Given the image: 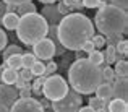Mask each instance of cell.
<instances>
[{
	"label": "cell",
	"mask_w": 128,
	"mask_h": 112,
	"mask_svg": "<svg viewBox=\"0 0 128 112\" xmlns=\"http://www.w3.org/2000/svg\"><path fill=\"white\" fill-rule=\"evenodd\" d=\"M94 36V25L81 13H68L57 25L58 42L68 50H80L81 46Z\"/></svg>",
	"instance_id": "cell-1"
},
{
	"label": "cell",
	"mask_w": 128,
	"mask_h": 112,
	"mask_svg": "<svg viewBox=\"0 0 128 112\" xmlns=\"http://www.w3.org/2000/svg\"><path fill=\"white\" fill-rule=\"evenodd\" d=\"M102 81V67L88 59H76L68 68V83L80 94H92Z\"/></svg>",
	"instance_id": "cell-2"
},
{
	"label": "cell",
	"mask_w": 128,
	"mask_h": 112,
	"mask_svg": "<svg viewBox=\"0 0 128 112\" xmlns=\"http://www.w3.org/2000/svg\"><path fill=\"white\" fill-rule=\"evenodd\" d=\"M128 15L126 10L115 5H102L94 16V28L102 36H122L126 33Z\"/></svg>",
	"instance_id": "cell-3"
},
{
	"label": "cell",
	"mask_w": 128,
	"mask_h": 112,
	"mask_svg": "<svg viewBox=\"0 0 128 112\" xmlns=\"http://www.w3.org/2000/svg\"><path fill=\"white\" fill-rule=\"evenodd\" d=\"M49 25L39 13H28L20 16L18 26H16V36L26 46H34L38 41L47 36Z\"/></svg>",
	"instance_id": "cell-4"
},
{
	"label": "cell",
	"mask_w": 128,
	"mask_h": 112,
	"mask_svg": "<svg viewBox=\"0 0 128 112\" xmlns=\"http://www.w3.org/2000/svg\"><path fill=\"white\" fill-rule=\"evenodd\" d=\"M66 91H68V83L65 81V78L52 73L49 75V78L44 80L41 93H44L46 99L49 101H58L66 94Z\"/></svg>",
	"instance_id": "cell-5"
},
{
	"label": "cell",
	"mask_w": 128,
	"mask_h": 112,
	"mask_svg": "<svg viewBox=\"0 0 128 112\" xmlns=\"http://www.w3.org/2000/svg\"><path fill=\"white\" fill-rule=\"evenodd\" d=\"M81 104H83V94L68 88L65 96L58 101H52L50 107H52L54 112H78Z\"/></svg>",
	"instance_id": "cell-6"
},
{
	"label": "cell",
	"mask_w": 128,
	"mask_h": 112,
	"mask_svg": "<svg viewBox=\"0 0 128 112\" xmlns=\"http://www.w3.org/2000/svg\"><path fill=\"white\" fill-rule=\"evenodd\" d=\"M10 112H46V109L34 97H20L12 104Z\"/></svg>",
	"instance_id": "cell-7"
},
{
	"label": "cell",
	"mask_w": 128,
	"mask_h": 112,
	"mask_svg": "<svg viewBox=\"0 0 128 112\" xmlns=\"http://www.w3.org/2000/svg\"><path fill=\"white\" fill-rule=\"evenodd\" d=\"M32 54L36 55V59L38 60H50L54 55H55V46H54V42L49 39V37H42L41 41H38V42L32 46Z\"/></svg>",
	"instance_id": "cell-8"
},
{
	"label": "cell",
	"mask_w": 128,
	"mask_h": 112,
	"mask_svg": "<svg viewBox=\"0 0 128 112\" xmlns=\"http://www.w3.org/2000/svg\"><path fill=\"white\" fill-rule=\"evenodd\" d=\"M18 99V91L16 88H13L12 84H5L2 83L0 84V104L5 107H12V104Z\"/></svg>",
	"instance_id": "cell-9"
},
{
	"label": "cell",
	"mask_w": 128,
	"mask_h": 112,
	"mask_svg": "<svg viewBox=\"0 0 128 112\" xmlns=\"http://www.w3.org/2000/svg\"><path fill=\"white\" fill-rule=\"evenodd\" d=\"M42 16L44 20L47 21V25H58L60 20L63 18L62 15H60L58 8H57L54 3H49V5H46L42 8Z\"/></svg>",
	"instance_id": "cell-10"
},
{
	"label": "cell",
	"mask_w": 128,
	"mask_h": 112,
	"mask_svg": "<svg viewBox=\"0 0 128 112\" xmlns=\"http://www.w3.org/2000/svg\"><path fill=\"white\" fill-rule=\"evenodd\" d=\"M112 97L126 101L128 97V81L126 78H117L112 84Z\"/></svg>",
	"instance_id": "cell-11"
},
{
	"label": "cell",
	"mask_w": 128,
	"mask_h": 112,
	"mask_svg": "<svg viewBox=\"0 0 128 112\" xmlns=\"http://www.w3.org/2000/svg\"><path fill=\"white\" fill-rule=\"evenodd\" d=\"M18 78V70L8 68V67H0V80L5 84H15Z\"/></svg>",
	"instance_id": "cell-12"
},
{
	"label": "cell",
	"mask_w": 128,
	"mask_h": 112,
	"mask_svg": "<svg viewBox=\"0 0 128 112\" xmlns=\"http://www.w3.org/2000/svg\"><path fill=\"white\" fill-rule=\"evenodd\" d=\"M96 96L97 97H100V99H104V101H107L109 102L110 99H112V83H100L99 86L96 88Z\"/></svg>",
	"instance_id": "cell-13"
},
{
	"label": "cell",
	"mask_w": 128,
	"mask_h": 112,
	"mask_svg": "<svg viewBox=\"0 0 128 112\" xmlns=\"http://www.w3.org/2000/svg\"><path fill=\"white\" fill-rule=\"evenodd\" d=\"M18 21H20V16L16 15V13H5V15H2V18H0V23H2L6 29H10V31H12V29H16Z\"/></svg>",
	"instance_id": "cell-14"
},
{
	"label": "cell",
	"mask_w": 128,
	"mask_h": 112,
	"mask_svg": "<svg viewBox=\"0 0 128 112\" xmlns=\"http://www.w3.org/2000/svg\"><path fill=\"white\" fill-rule=\"evenodd\" d=\"M109 112H128V102L123 99H117V97H112L109 101V107H107Z\"/></svg>",
	"instance_id": "cell-15"
},
{
	"label": "cell",
	"mask_w": 128,
	"mask_h": 112,
	"mask_svg": "<svg viewBox=\"0 0 128 112\" xmlns=\"http://www.w3.org/2000/svg\"><path fill=\"white\" fill-rule=\"evenodd\" d=\"M15 13H16L18 16L28 15V13H36V5H34L32 2H24V3H20V5H16Z\"/></svg>",
	"instance_id": "cell-16"
},
{
	"label": "cell",
	"mask_w": 128,
	"mask_h": 112,
	"mask_svg": "<svg viewBox=\"0 0 128 112\" xmlns=\"http://www.w3.org/2000/svg\"><path fill=\"white\" fill-rule=\"evenodd\" d=\"M114 73H115V76H120V78H126L128 76V62L125 59L117 60L115 68H114Z\"/></svg>",
	"instance_id": "cell-17"
},
{
	"label": "cell",
	"mask_w": 128,
	"mask_h": 112,
	"mask_svg": "<svg viewBox=\"0 0 128 112\" xmlns=\"http://www.w3.org/2000/svg\"><path fill=\"white\" fill-rule=\"evenodd\" d=\"M5 67L13 70H21L23 63H21V54H15V55H10L8 59L5 60Z\"/></svg>",
	"instance_id": "cell-18"
},
{
	"label": "cell",
	"mask_w": 128,
	"mask_h": 112,
	"mask_svg": "<svg viewBox=\"0 0 128 112\" xmlns=\"http://www.w3.org/2000/svg\"><path fill=\"white\" fill-rule=\"evenodd\" d=\"M102 55H104V62H106L107 65L117 62V50H115V46H107V50H106V52H102Z\"/></svg>",
	"instance_id": "cell-19"
},
{
	"label": "cell",
	"mask_w": 128,
	"mask_h": 112,
	"mask_svg": "<svg viewBox=\"0 0 128 112\" xmlns=\"http://www.w3.org/2000/svg\"><path fill=\"white\" fill-rule=\"evenodd\" d=\"M15 54H23V49L20 46H16V44H12V46H6L3 49L2 57H3V60H6L10 55H15Z\"/></svg>",
	"instance_id": "cell-20"
},
{
	"label": "cell",
	"mask_w": 128,
	"mask_h": 112,
	"mask_svg": "<svg viewBox=\"0 0 128 112\" xmlns=\"http://www.w3.org/2000/svg\"><path fill=\"white\" fill-rule=\"evenodd\" d=\"M29 70H31L32 76H41V75H44V72H46V65H44L42 60H36Z\"/></svg>",
	"instance_id": "cell-21"
},
{
	"label": "cell",
	"mask_w": 128,
	"mask_h": 112,
	"mask_svg": "<svg viewBox=\"0 0 128 112\" xmlns=\"http://www.w3.org/2000/svg\"><path fill=\"white\" fill-rule=\"evenodd\" d=\"M88 60H89V62H92L94 65H102V63H104V55H102V52H100V50L94 49L92 52H89Z\"/></svg>",
	"instance_id": "cell-22"
},
{
	"label": "cell",
	"mask_w": 128,
	"mask_h": 112,
	"mask_svg": "<svg viewBox=\"0 0 128 112\" xmlns=\"http://www.w3.org/2000/svg\"><path fill=\"white\" fill-rule=\"evenodd\" d=\"M36 55L34 54H29V52H26V54H21V63H23V68H31V65L36 62Z\"/></svg>",
	"instance_id": "cell-23"
},
{
	"label": "cell",
	"mask_w": 128,
	"mask_h": 112,
	"mask_svg": "<svg viewBox=\"0 0 128 112\" xmlns=\"http://www.w3.org/2000/svg\"><path fill=\"white\" fill-rule=\"evenodd\" d=\"M102 80L104 83H112L115 80V73H114V68H110L109 65L102 68Z\"/></svg>",
	"instance_id": "cell-24"
},
{
	"label": "cell",
	"mask_w": 128,
	"mask_h": 112,
	"mask_svg": "<svg viewBox=\"0 0 128 112\" xmlns=\"http://www.w3.org/2000/svg\"><path fill=\"white\" fill-rule=\"evenodd\" d=\"M107 104V101H104V99H100V97H91L89 99V107H92L94 110H99V109H104V107H107L106 106Z\"/></svg>",
	"instance_id": "cell-25"
},
{
	"label": "cell",
	"mask_w": 128,
	"mask_h": 112,
	"mask_svg": "<svg viewBox=\"0 0 128 112\" xmlns=\"http://www.w3.org/2000/svg\"><path fill=\"white\" fill-rule=\"evenodd\" d=\"M115 50H117V54L126 57V54H128V41L126 39H120L118 42L115 44Z\"/></svg>",
	"instance_id": "cell-26"
},
{
	"label": "cell",
	"mask_w": 128,
	"mask_h": 112,
	"mask_svg": "<svg viewBox=\"0 0 128 112\" xmlns=\"http://www.w3.org/2000/svg\"><path fill=\"white\" fill-rule=\"evenodd\" d=\"M91 41H92V44H94V49H100V47L106 46V37L102 34H94L91 37Z\"/></svg>",
	"instance_id": "cell-27"
},
{
	"label": "cell",
	"mask_w": 128,
	"mask_h": 112,
	"mask_svg": "<svg viewBox=\"0 0 128 112\" xmlns=\"http://www.w3.org/2000/svg\"><path fill=\"white\" fill-rule=\"evenodd\" d=\"M18 75H20V78H21V80L26 81V83L32 80V73H31V70H29V68H23L21 72H18Z\"/></svg>",
	"instance_id": "cell-28"
},
{
	"label": "cell",
	"mask_w": 128,
	"mask_h": 112,
	"mask_svg": "<svg viewBox=\"0 0 128 112\" xmlns=\"http://www.w3.org/2000/svg\"><path fill=\"white\" fill-rule=\"evenodd\" d=\"M83 5L86 8H97V7H102L100 0H83Z\"/></svg>",
	"instance_id": "cell-29"
},
{
	"label": "cell",
	"mask_w": 128,
	"mask_h": 112,
	"mask_svg": "<svg viewBox=\"0 0 128 112\" xmlns=\"http://www.w3.org/2000/svg\"><path fill=\"white\" fill-rule=\"evenodd\" d=\"M31 86H28V84H26V86H23L21 89L18 91V96L20 97H31Z\"/></svg>",
	"instance_id": "cell-30"
},
{
	"label": "cell",
	"mask_w": 128,
	"mask_h": 112,
	"mask_svg": "<svg viewBox=\"0 0 128 112\" xmlns=\"http://www.w3.org/2000/svg\"><path fill=\"white\" fill-rule=\"evenodd\" d=\"M6 42H8V37H6V34H5L3 29H0V52L6 47Z\"/></svg>",
	"instance_id": "cell-31"
},
{
	"label": "cell",
	"mask_w": 128,
	"mask_h": 112,
	"mask_svg": "<svg viewBox=\"0 0 128 112\" xmlns=\"http://www.w3.org/2000/svg\"><path fill=\"white\" fill-rule=\"evenodd\" d=\"M80 50H83V52H88V54L92 52V50H94V44H92V41H91V39H89V41H86V42L81 46V49H80Z\"/></svg>",
	"instance_id": "cell-32"
},
{
	"label": "cell",
	"mask_w": 128,
	"mask_h": 112,
	"mask_svg": "<svg viewBox=\"0 0 128 112\" xmlns=\"http://www.w3.org/2000/svg\"><path fill=\"white\" fill-rule=\"evenodd\" d=\"M110 2H112V5L118 7V8H122V10L128 8V0H110Z\"/></svg>",
	"instance_id": "cell-33"
},
{
	"label": "cell",
	"mask_w": 128,
	"mask_h": 112,
	"mask_svg": "<svg viewBox=\"0 0 128 112\" xmlns=\"http://www.w3.org/2000/svg\"><path fill=\"white\" fill-rule=\"evenodd\" d=\"M57 8H58V12H60V15H62V16H65V15H68V13H70V10H68V7L65 5V2H60L58 5H57Z\"/></svg>",
	"instance_id": "cell-34"
},
{
	"label": "cell",
	"mask_w": 128,
	"mask_h": 112,
	"mask_svg": "<svg viewBox=\"0 0 128 112\" xmlns=\"http://www.w3.org/2000/svg\"><path fill=\"white\" fill-rule=\"evenodd\" d=\"M57 68V63L55 62H50L46 65V72H44V75H49V73H54V70Z\"/></svg>",
	"instance_id": "cell-35"
},
{
	"label": "cell",
	"mask_w": 128,
	"mask_h": 112,
	"mask_svg": "<svg viewBox=\"0 0 128 112\" xmlns=\"http://www.w3.org/2000/svg\"><path fill=\"white\" fill-rule=\"evenodd\" d=\"M5 3H10V5H20V3H24V2H31V0H3Z\"/></svg>",
	"instance_id": "cell-36"
},
{
	"label": "cell",
	"mask_w": 128,
	"mask_h": 112,
	"mask_svg": "<svg viewBox=\"0 0 128 112\" xmlns=\"http://www.w3.org/2000/svg\"><path fill=\"white\" fill-rule=\"evenodd\" d=\"M78 112H96V110H94L92 107H89V106H84V107H80Z\"/></svg>",
	"instance_id": "cell-37"
},
{
	"label": "cell",
	"mask_w": 128,
	"mask_h": 112,
	"mask_svg": "<svg viewBox=\"0 0 128 112\" xmlns=\"http://www.w3.org/2000/svg\"><path fill=\"white\" fill-rule=\"evenodd\" d=\"M41 3H44V5H49V3H55L57 0H39Z\"/></svg>",
	"instance_id": "cell-38"
},
{
	"label": "cell",
	"mask_w": 128,
	"mask_h": 112,
	"mask_svg": "<svg viewBox=\"0 0 128 112\" xmlns=\"http://www.w3.org/2000/svg\"><path fill=\"white\" fill-rule=\"evenodd\" d=\"M0 112H10V109H8V107H5V106H2V104H0Z\"/></svg>",
	"instance_id": "cell-39"
},
{
	"label": "cell",
	"mask_w": 128,
	"mask_h": 112,
	"mask_svg": "<svg viewBox=\"0 0 128 112\" xmlns=\"http://www.w3.org/2000/svg\"><path fill=\"white\" fill-rule=\"evenodd\" d=\"M76 59H83V50H80V52H76Z\"/></svg>",
	"instance_id": "cell-40"
},
{
	"label": "cell",
	"mask_w": 128,
	"mask_h": 112,
	"mask_svg": "<svg viewBox=\"0 0 128 112\" xmlns=\"http://www.w3.org/2000/svg\"><path fill=\"white\" fill-rule=\"evenodd\" d=\"M96 112H109V110H107V107H104V109H99V110H96Z\"/></svg>",
	"instance_id": "cell-41"
}]
</instances>
